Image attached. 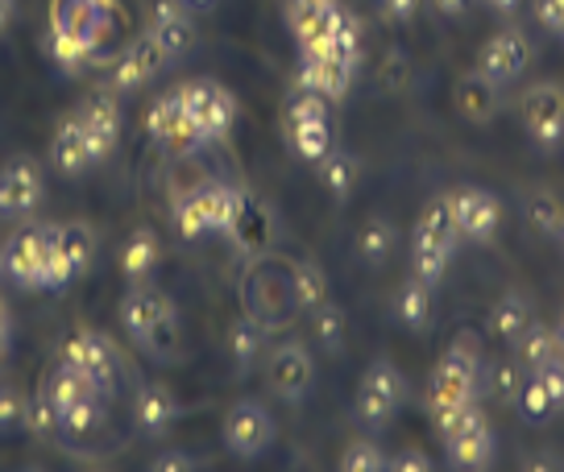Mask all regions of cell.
Instances as JSON below:
<instances>
[{
  "label": "cell",
  "mask_w": 564,
  "mask_h": 472,
  "mask_svg": "<svg viewBox=\"0 0 564 472\" xmlns=\"http://www.w3.org/2000/svg\"><path fill=\"white\" fill-rule=\"evenodd\" d=\"M486 4H490V9H498V13H514L523 0H486Z\"/></svg>",
  "instance_id": "cell-56"
},
{
  "label": "cell",
  "mask_w": 564,
  "mask_h": 472,
  "mask_svg": "<svg viewBox=\"0 0 564 472\" xmlns=\"http://www.w3.org/2000/svg\"><path fill=\"white\" fill-rule=\"evenodd\" d=\"M481 365L486 352L477 332H460L453 349L441 356V365L432 369V389H427V410H444V406H469L481 398Z\"/></svg>",
  "instance_id": "cell-1"
},
{
  "label": "cell",
  "mask_w": 564,
  "mask_h": 472,
  "mask_svg": "<svg viewBox=\"0 0 564 472\" xmlns=\"http://www.w3.org/2000/svg\"><path fill=\"white\" fill-rule=\"evenodd\" d=\"M159 257H162L159 232H154V228H138L121 249V274L129 278V286L150 278V274L159 270Z\"/></svg>",
  "instance_id": "cell-26"
},
{
  "label": "cell",
  "mask_w": 564,
  "mask_h": 472,
  "mask_svg": "<svg viewBox=\"0 0 564 472\" xmlns=\"http://www.w3.org/2000/svg\"><path fill=\"white\" fill-rule=\"evenodd\" d=\"M220 436H225V448H229L232 455H241V460H258L262 452L274 448L279 427H274V415H270L258 398H241V403L229 406Z\"/></svg>",
  "instance_id": "cell-8"
},
{
  "label": "cell",
  "mask_w": 564,
  "mask_h": 472,
  "mask_svg": "<svg viewBox=\"0 0 564 472\" xmlns=\"http://www.w3.org/2000/svg\"><path fill=\"white\" fill-rule=\"evenodd\" d=\"M42 199H46V183L30 157H13L9 166H0V216L25 220L42 208Z\"/></svg>",
  "instance_id": "cell-13"
},
{
  "label": "cell",
  "mask_w": 564,
  "mask_h": 472,
  "mask_svg": "<svg viewBox=\"0 0 564 472\" xmlns=\"http://www.w3.org/2000/svg\"><path fill=\"white\" fill-rule=\"evenodd\" d=\"M225 344H229L232 373L246 382L249 373L258 369V361H262V352H265V328L258 323V319L241 315V319H232V323H229V336H225Z\"/></svg>",
  "instance_id": "cell-23"
},
{
  "label": "cell",
  "mask_w": 564,
  "mask_h": 472,
  "mask_svg": "<svg viewBox=\"0 0 564 472\" xmlns=\"http://www.w3.org/2000/svg\"><path fill=\"white\" fill-rule=\"evenodd\" d=\"M423 0H382V9H387L390 21H411L415 13H420Z\"/></svg>",
  "instance_id": "cell-52"
},
{
  "label": "cell",
  "mask_w": 564,
  "mask_h": 472,
  "mask_svg": "<svg viewBox=\"0 0 564 472\" xmlns=\"http://www.w3.org/2000/svg\"><path fill=\"white\" fill-rule=\"evenodd\" d=\"M432 9L444 13V18H460V13L469 9V0H432Z\"/></svg>",
  "instance_id": "cell-53"
},
{
  "label": "cell",
  "mask_w": 564,
  "mask_h": 472,
  "mask_svg": "<svg viewBox=\"0 0 564 472\" xmlns=\"http://www.w3.org/2000/svg\"><path fill=\"white\" fill-rule=\"evenodd\" d=\"M448 265H453V249L444 245L441 237H432L427 228L415 224V232H411V274L423 278L427 286H441Z\"/></svg>",
  "instance_id": "cell-25"
},
{
  "label": "cell",
  "mask_w": 564,
  "mask_h": 472,
  "mask_svg": "<svg viewBox=\"0 0 564 472\" xmlns=\"http://www.w3.org/2000/svg\"><path fill=\"white\" fill-rule=\"evenodd\" d=\"M75 121L84 124V133H88V141H91V150H96V157L105 162L112 150H117V141H121V124H124V117H121V96L112 88H96L79 105V112H75Z\"/></svg>",
  "instance_id": "cell-15"
},
{
  "label": "cell",
  "mask_w": 564,
  "mask_h": 472,
  "mask_svg": "<svg viewBox=\"0 0 564 472\" xmlns=\"http://www.w3.org/2000/svg\"><path fill=\"white\" fill-rule=\"evenodd\" d=\"M316 166H319V183L328 187V195H333L336 204H345L352 195V187H357V157L349 150H336L333 145Z\"/></svg>",
  "instance_id": "cell-34"
},
{
  "label": "cell",
  "mask_w": 564,
  "mask_h": 472,
  "mask_svg": "<svg viewBox=\"0 0 564 472\" xmlns=\"http://www.w3.org/2000/svg\"><path fill=\"white\" fill-rule=\"evenodd\" d=\"M117 25H121L117 0H51V30L84 37L91 51H105Z\"/></svg>",
  "instance_id": "cell-5"
},
{
  "label": "cell",
  "mask_w": 564,
  "mask_h": 472,
  "mask_svg": "<svg viewBox=\"0 0 564 472\" xmlns=\"http://www.w3.org/2000/svg\"><path fill=\"white\" fill-rule=\"evenodd\" d=\"M420 228H427L432 237H441L444 245L457 253L460 245V228H457V216H453V199L448 195H432L427 204H423L420 220H415Z\"/></svg>",
  "instance_id": "cell-38"
},
{
  "label": "cell",
  "mask_w": 564,
  "mask_h": 472,
  "mask_svg": "<svg viewBox=\"0 0 564 472\" xmlns=\"http://www.w3.org/2000/svg\"><path fill=\"white\" fill-rule=\"evenodd\" d=\"M448 199H453L460 241H474V245L494 241V232L502 224V208L486 187H460V191H448Z\"/></svg>",
  "instance_id": "cell-16"
},
{
  "label": "cell",
  "mask_w": 564,
  "mask_h": 472,
  "mask_svg": "<svg viewBox=\"0 0 564 472\" xmlns=\"http://www.w3.org/2000/svg\"><path fill=\"white\" fill-rule=\"evenodd\" d=\"M390 249H394V224H390L387 216H370L366 224L357 228V253H361V262L387 265Z\"/></svg>",
  "instance_id": "cell-39"
},
{
  "label": "cell",
  "mask_w": 564,
  "mask_h": 472,
  "mask_svg": "<svg viewBox=\"0 0 564 472\" xmlns=\"http://www.w3.org/2000/svg\"><path fill=\"white\" fill-rule=\"evenodd\" d=\"M25 410H30V398L13 382H0V436L25 431Z\"/></svg>",
  "instance_id": "cell-42"
},
{
  "label": "cell",
  "mask_w": 564,
  "mask_h": 472,
  "mask_svg": "<svg viewBox=\"0 0 564 472\" xmlns=\"http://www.w3.org/2000/svg\"><path fill=\"white\" fill-rule=\"evenodd\" d=\"M498 105H502V88L490 84L486 75L469 70V75H460L457 79V108H460V117H465V121H474V124L494 121Z\"/></svg>",
  "instance_id": "cell-24"
},
{
  "label": "cell",
  "mask_w": 564,
  "mask_h": 472,
  "mask_svg": "<svg viewBox=\"0 0 564 472\" xmlns=\"http://www.w3.org/2000/svg\"><path fill=\"white\" fill-rule=\"evenodd\" d=\"M528 220L535 224V232H561V220H564V208L556 204V195L552 191H535L528 199Z\"/></svg>",
  "instance_id": "cell-43"
},
{
  "label": "cell",
  "mask_w": 564,
  "mask_h": 472,
  "mask_svg": "<svg viewBox=\"0 0 564 472\" xmlns=\"http://www.w3.org/2000/svg\"><path fill=\"white\" fill-rule=\"evenodd\" d=\"M528 63H531V46H528V37H523V30H498V34L481 46L474 70L486 75L498 88H507V84H514V79L528 70Z\"/></svg>",
  "instance_id": "cell-14"
},
{
  "label": "cell",
  "mask_w": 564,
  "mask_h": 472,
  "mask_svg": "<svg viewBox=\"0 0 564 472\" xmlns=\"http://www.w3.org/2000/svg\"><path fill=\"white\" fill-rule=\"evenodd\" d=\"M403 394H406L403 373L390 365L387 356H378V361L361 373V385H357V403H352V410H357V419L366 422V427L382 431V427L390 422V415L399 410V403H403Z\"/></svg>",
  "instance_id": "cell-7"
},
{
  "label": "cell",
  "mask_w": 564,
  "mask_h": 472,
  "mask_svg": "<svg viewBox=\"0 0 564 472\" xmlns=\"http://www.w3.org/2000/svg\"><path fill=\"white\" fill-rule=\"evenodd\" d=\"M387 469L394 472H427L432 469V455H423L420 448H406L399 455H387Z\"/></svg>",
  "instance_id": "cell-48"
},
{
  "label": "cell",
  "mask_w": 564,
  "mask_h": 472,
  "mask_svg": "<svg viewBox=\"0 0 564 472\" xmlns=\"http://www.w3.org/2000/svg\"><path fill=\"white\" fill-rule=\"evenodd\" d=\"M340 469L345 472H378L387 469V452H382V443L378 439H352L349 448L340 452Z\"/></svg>",
  "instance_id": "cell-41"
},
{
  "label": "cell",
  "mask_w": 564,
  "mask_h": 472,
  "mask_svg": "<svg viewBox=\"0 0 564 472\" xmlns=\"http://www.w3.org/2000/svg\"><path fill=\"white\" fill-rule=\"evenodd\" d=\"M150 25L145 30H162V25H175V21H192L195 13L183 4V0H150Z\"/></svg>",
  "instance_id": "cell-46"
},
{
  "label": "cell",
  "mask_w": 564,
  "mask_h": 472,
  "mask_svg": "<svg viewBox=\"0 0 564 472\" xmlns=\"http://www.w3.org/2000/svg\"><path fill=\"white\" fill-rule=\"evenodd\" d=\"M58 361H67L70 369H79L105 403H112V398L121 394V356H117V349H112V340H108L105 332H91V328L70 332Z\"/></svg>",
  "instance_id": "cell-3"
},
{
  "label": "cell",
  "mask_w": 564,
  "mask_h": 472,
  "mask_svg": "<svg viewBox=\"0 0 564 472\" xmlns=\"http://www.w3.org/2000/svg\"><path fill=\"white\" fill-rule=\"evenodd\" d=\"M535 377H540V385L547 389L552 406L561 410V406H564V356H561V352H556L552 361H544V365L535 369Z\"/></svg>",
  "instance_id": "cell-47"
},
{
  "label": "cell",
  "mask_w": 564,
  "mask_h": 472,
  "mask_svg": "<svg viewBox=\"0 0 564 472\" xmlns=\"http://www.w3.org/2000/svg\"><path fill=\"white\" fill-rule=\"evenodd\" d=\"M9 352H13V311H9V303L0 298V365L9 361Z\"/></svg>",
  "instance_id": "cell-51"
},
{
  "label": "cell",
  "mask_w": 564,
  "mask_h": 472,
  "mask_svg": "<svg viewBox=\"0 0 564 472\" xmlns=\"http://www.w3.org/2000/svg\"><path fill=\"white\" fill-rule=\"evenodd\" d=\"M150 469L154 472H192L195 460L187 452H162L159 460H150Z\"/></svg>",
  "instance_id": "cell-50"
},
{
  "label": "cell",
  "mask_w": 564,
  "mask_h": 472,
  "mask_svg": "<svg viewBox=\"0 0 564 472\" xmlns=\"http://www.w3.org/2000/svg\"><path fill=\"white\" fill-rule=\"evenodd\" d=\"M535 18H540L544 30L561 34L564 30V0H535Z\"/></svg>",
  "instance_id": "cell-49"
},
{
  "label": "cell",
  "mask_w": 564,
  "mask_h": 472,
  "mask_svg": "<svg viewBox=\"0 0 564 472\" xmlns=\"http://www.w3.org/2000/svg\"><path fill=\"white\" fill-rule=\"evenodd\" d=\"M51 241L54 224L18 228L0 249V270L25 290H51Z\"/></svg>",
  "instance_id": "cell-2"
},
{
  "label": "cell",
  "mask_w": 564,
  "mask_h": 472,
  "mask_svg": "<svg viewBox=\"0 0 564 472\" xmlns=\"http://www.w3.org/2000/svg\"><path fill=\"white\" fill-rule=\"evenodd\" d=\"M523 124H528L531 141L540 145H556L564 138V88L561 84H535L523 91Z\"/></svg>",
  "instance_id": "cell-17"
},
{
  "label": "cell",
  "mask_w": 564,
  "mask_h": 472,
  "mask_svg": "<svg viewBox=\"0 0 564 472\" xmlns=\"http://www.w3.org/2000/svg\"><path fill=\"white\" fill-rule=\"evenodd\" d=\"M138 349L145 352L154 365H178V361H183V319H178V307H171V311L162 315Z\"/></svg>",
  "instance_id": "cell-27"
},
{
  "label": "cell",
  "mask_w": 564,
  "mask_h": 472,
  "mask_svg": "<svg viewBox=\"0 0 564 472\" xmlns=\"http://www.w3.org/2000/svg\"><path fill=\"white\" fill-rule=\"evenodd\" d=\"M444 452L453 460V469H486L494 460V431L486 422V410L477 403L465 406L457 427L444 436Z\"/></svg>",
  "instance_id": "cell-12"
},
{
  "label": "cell",
  "mask_w": 564,
  "mask_h": 472,
  "mask_svg": "<svg viewBox=\"0 0 564 472\" xmlns=\"http://www.w3.org/2000/svg\"><path fill=\"white\" fill-rule=\"evenodd\" d=\"M352 75H357V70H352L349 63L333 58V54H303V63H300V88L319 91L324 100L340 105V100L349 96V88H352Z\"/></svg>",
  "instance_id": "cell-20"
},
{
  "label": "cell",
  "mask_w": 564,
  "mask_h": 472,
  "mask_svg": "<svg viewBox=\"0 0 564 472\" xmlns=\"http://www.w3.org/2000/svg\"><path fill=\"white\" fill-rule=\"evenodd\" d=\"M166 63H171V58H166V51H162V42L145 30V34L133 37V42H129V46H124V51L108 63V84H105V88H112L117 96H124V91H138V88H145V84H154Z\"/></svg>",
  "instance_id": "cell-9"
},
{
  "label": "cell",
  "mask_w": 564,
  "mask_h": 472,
  "mask_svg": "<svg viewBox=\"0 0 564 472\" xmlns=\"http://www.w3.org/2000/svg\"><path fill=\"white\" fill-rule=\"evenodd\" d=\"M514 406L528 415V422H544L556 406H552V398H547V389L540 385V377L535 373H528V382H523V389H519V398H514Z\"/></svg>",
  "instance_id": "cell-44"
},
{
  "label": "cell",
  "mask_w": 564,
  "mask_h": 472,
  "mask_svg": "<svg viewBox=\"0 0 564 472\" xmlns=\"http://www.w3.org/2000/svg\"><path fill=\"white\" fill-rule=\"evenodd\" d=\"M178 419V403H175V389L171 385H141L138 398H133V422H138L141 436L150 439H162Z\"/></svg>",
  "instance_id": "cell-21"
},
{
  "label": "cell",
  "mask_w": 564,
  "mask_h": 472,
  "mask_svg": "<svg viewBox=\"0 0 564 472\" xmlns=\"http://www.w3.org/2000/svg\"><path fill=\"white\" fill-rule=\"evenodd\" d=\"M175 228L183 241L212 237V183H195L175 195Z\"/></svg>",
  "instance_id": "cell-22"
},
{
  "label": "cell",
  "mask_w": 564,
  "mask_h": 472,
  "mask_svg": "<svg viewBox=\"0 0 564 472\" xmlns=\"http://www.w3.org/2000/svg\"><path fill=\"white\" fill-rule=\"evenodd\" d=\"M42 394L54 403V410H67L70 403L88 398V394H96V389H91V382L79 373V369H70L67 361H54L51 373H46V382H42Z\"/></svg>",
  "instance_id": "cell-30"
},
{
  "label": "cell",
  "mask_w": 564,
  "mask_h": 472,
  "mask_svg": "<svg viewBox=\"0 0 564 472\" xmlns=\"http://www.w3.org/2000/svg\"><path fill=\"white\" fill-rule=\"evenodd\" d=\"M291 298H295V311H316L328 298V274L319 270V262L303 257L291 265Z\"/></svg>",
  "instance_id": "cell-33"
},
{
  "label": "cell",
  "mask_w": 564,
  "mask_h": 472,
  "mask_svg": "<svg viewBox=\"0 0 564 472\" xmlns=\"http://www.w3.org/2000/svg\"><path fill=\"white\" fill-rule=\"evenodd\" d=\"M96 257V232L84 220H70V224H54L51 241V290L67 286V282L84 278Z\"/></svg>",
  "instance_id": "cell-11"
},
{
  "label": "cell",
  "mask_w": 564,
  "mask_h": 472,
  "mask_svg": "<svg viewBox=\"0 0 564 472\" xmlns=\"http://www.w3.org/2000/svg\"><path fill=\"white\" fill-rule=\"evenodd\" d=\"M561 241H564V220H561Z\"/></svg>",
  "instance_id": "cell-58"
},
{
  "label": "cell",
  "mask_w": 564,
  "mask_h": 472,
  "mask_svg": "<svg viewBox=\"0 0 564 472\" xmlns=\"http://www.w3.org/2000/svg\"><path fill=\"white\" fill-rule=\"evenodd\" d=\"M171 307H175V298L166 295L162 286L133 282V286L124 290V298H121V323H124V332H129V340H133V344H141V340L150 336V328H154V323H159Z\"/></svg>",
  "instance_id": "cell-18"
},
{
  "label": "cell",
  "mask_w": 564,
  "mask_h": 472,
  "mask_svg": "<svg viewBox=\"0 0 564 472\" xmlns=\"http://www.w3.org/2000/svg\"><path fill=\"white\" fill-rule=\"evenodd\" d=\"M528 323H531L528 298L519 295V290H507V295H498V303L490 307V332L494 336H502V340H511V344H514V336L523 332Z\"/></svg>",
  "instance_id": "cell-36"
},
{
  "label": "cell",
  "mask_w": 564,
  "mask_h": 472,
  "mask_svg": "<svg viewBox=\"0 0 564 472\" xmlns=\"http://www.w3.org/2000/svg\"><path fill=\"white\" fill-rule=\"evenodd\" d=\"M25 431L42 443H63V422H58V410L46 394H34L30 398V410H25Z\"/></svg>",
  "instance_id": "cell-40"
},
{
  "label": "cell",
  "mask_w": 564,
  "mask_h": 472,
  "mask_svg": "<svg viewBox=\"0 0 564 472\" xmlns=\"http://www.w3.org/2000/svg\"><path fill=\"white\" fill-rule=\"evenodd\" d=\"M432 290H436V286H427V282L415 278V274L399 286L394 315H399L403 328H411V332H423V328H427V319H432Z\"/></svg>",
  "instance_id": "cell-29"
},
{
  "label": "cell",
  "mask_w": 564,
  "mask_h": 472,
  "mask_svg": "<svg viewBox=\"0 0 564 472\" xmlns=\"http://www.w3.org/2000/svg\"><path fill=\"white\" fill-rule=\"evenodd\" d=\"M324 4H333V0H324Z\"/></svg>",
  "instance_id": "cell-59"
},
{
  "label": "cell",
  "mask_w": 564,
  "mask_h": 472,
  "mask_svg": "<svg viewBox=\"0 0 564 472\" xmlns=\"http://www.w3.org/2000/svg\"><path fill=\"white\" fill-rule=\"evenodd\" d=\"M96 162H100V157H96V150H91L84 124L75 121V117H67L51 138V166L58 171V175L79 178V175H88Z\"/></svg>",
  "instance_id": "cell-19"
},
{
  "label": "cell",
  "mask_w": 564,
  "mask_h": 472,
  "mask_svg": "<svg viewBox=\"0 0 564 472\" xmlns=\"http://www.w3.org/2000/svg\"><path fill=\"white\" fill-rule=\"evenodd\" d=\"M523 382H528V369H523L519 356H514V361H498V365H481V394L494 398V403L514 406Z\"/></svg>",
  "instance_id": "cell-32"
},
{
  "label": "cell",
  "mask_w": 564,
  "mask_h": 472,
  "mask_svg": "<svg viewBox=\"0 0 564 472\" xmlns=\"http://www.w3.org/2000/svg\"><path fill=\"white\" fill-rule=\"evenodd\" d=\"M286 138H291V150H295L303 162H319V157L333 150V121L286 124Z\"/></svg>",
  "instance_id": "cell-37"
},
{
  "label": "cell",
  "mask_w": 564,
  "mask_h": 472,
  "mask_svg": "<svg viewBox=\"0 0 564 472\" xmlns=\"http://www.w3.org/2000/svg\"><path fill=\"white\" fill-rule=\"evenodd\" d=\"M150 34L162 42V51H166V58L175 63V58H183V54L195 46V18L192 21H175V25H162V30H150Z\"/></svg>",
  "instance_id": "cell-45"
},
{
  "label": "cell",
  "mask_w": 564,
  "mask_h": 472,
  "mask_svg": "<svg viewBox=\"0 0 564 472\" xmlns=\"http://www.w3.org/2000/svg\"><path fill=\"white\" fill-rule=\"evenodd\" d=\"M312 336H316V344L324 349V356H340L345 344H349V315L340 303L333 298H324L316 311H312Z\"/></svg>",
  "instance_id": "cell-28"
},
{
  "label": "cell",
  "mask_w": 564,
  "mask_h": 472,
  "mask_svg": "<svg viewBox=\"0 0 564 472\" xmlns=\"http://www.w3.org/2000/svg\"><path fill=\"white\" fill-rule=\"evenodd\" d=\"M556 352H561V349H556V332H552V328H544V323H535V319H531L523 332L514 336V356L523 361V369H528V373H535V369L544 365V361H552Z\"/></svg>",
  "instance_id": "cell-35"
},
{
  "label": "cell",
  "mask_w": 564,
  "mask_h": 472,
  "mask_svg": "<svg viewBox=\"0 0 564 472\" xmlns=\"http://www.w3.org/2000/svg\"><path fill=\"white\" fill-rule=\"evenodd\" d=\"M556 349H561V356H564V315H561V323H556Z\"/></svg>",
  "instance_id": "cell-57"
},
{
  "label": "cell",
  "mask_w": 564,
  "mask_h": 472,
  "mask_svg": "<svg viewBox=\"0 0 564 472\" xmlns=\"http://www.w3.org/2000/svg\"><path fill=\"white\" fill-rule=\"evenodd\" d=\"M183 4H187V9H192L195 18H204V13H212V9H216V4H220V0H183Z\"/></svg>",
  "instance_id": "cell-55"
},
{
  "label": "cell",
  "mask_w": 564,
  "mask_h": 472,
  "mask_svg": "<svg viewBox=\"0 0 564 472\" xmlns=\"http://www.w3.org/2000/svg\"><path fill=\"white\" fill-rule=\"evenodd\" d=\"M175 91H178V100H183V108H187V117L195 121V129L204 133L208 145L229 138L232 121H237V100H232L216 79H192V84H183V88H175Z\"/></svg>",
  "instance_id": "cell-6"
},
{
  "label": "cell",
  "mask_w": 564,
  "mask_h": 472,
  "mask_svg": "<svg viewBox=\"0 0 564 472\" xmlns=\"http://www.w3.org/2000/svg\"><path fill=\"white\" fill-rule=\"evenodd\" d=\"M58 422H63V443H67V439H84L108 422V403L100 394H88V398L70 403L67 410H58Z\"/></svg>",
  "instance_id": "cell-31"
},
{
  "label": "cell",
  "mask_w": 564,
  "mask_h": 472,
  "mask_svg": "<svg viewBox=\"0 0 564 472\" xmlns=\"http://www.w3.org/2000/svg\"><path fill=\"white\" fill-rule=\"evenodd\" d=\"M18 21V0H0V34Z\"/></svg>",
  "instance_id": "cell-54"
},
{
  "label": "cell",
  "mask_w": 564,
  "mask_h": 472,
  "mask_svg": "<svg viewBox=\"0 0 564 472\" xmlns=\"http://www.w3.org/2000/svg\"><path fill=\"white\" fill-rule=\"evenodd\" d=\"M145 129H150V138L159 141L162 150H171V154H178V157H192L208 145L204 133L195 129V121L187 117V108H183V100H178V91L159 96V100L150 105V112H145Z\"/></svg>",
  "instance_id": "cell-10"
},
{
  "label": "cell",
  "mask_w": 564,
  "mask_h": 472,
  "mask_svg": "<svg viewBox=\"0 0 564 472\" xmlns=\"http://www.w3.org/2000/svg\"><path fill=\"white\" fill-rule=\"evenodd\" d=\"M265 385L286 406H300L307 389L316 385V356L303 340H282L279 349L265 352Z\"/></svg>",
  "instance_id": "cell-4"
}]
</instances>
